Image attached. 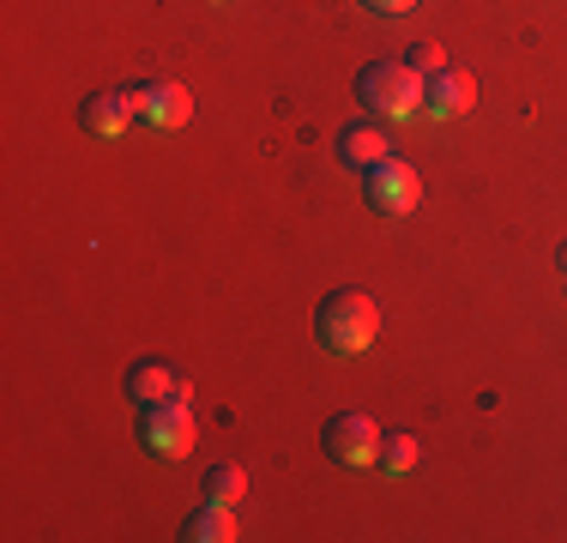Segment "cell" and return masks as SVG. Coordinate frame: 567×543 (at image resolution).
I'll return each instance as SVG.
<instances>
[{"label": "cell", "instance_id": "cell-1", "mask_svg": "<svg viewBox=\"0 0 567 543\" xmlns=\"http://www.w3.org/2000/svg\"><path fill=\"white\" fill-rule=\"evenodd\" d=\"M315 338H320V350H332V357L369 350L374 338H381V308H374V296L369 290H332L327 303L315 308Z\"/></svg>", "mask_w": 567, "mask_h": 543}, {"label": "cell", "instance_id": "cell-2", "mask_svg": "<svg viewBox=\"0 0 567 543\" xmlns=\"http://www.w3.org/2000/svg\"><path fill=\"white\" fill-rule=\"evenodd\" d=\"M357 103L374 121H411V115H423V79L404 61H369L357 73Z\"/></svg>", "mask_w": 567, "mask_h": 543}, {"label": "cell", "instance_id": "cell-3", "mask_svg": "<svg viewBox=\"0 0 567 543\" xmlns=\"http://www.w3.org/2000/svg\"><path fill=\"white\" fill-rule=\"evenodd\" d=\"M140 434L157 459H187L199 441V423H194V411H187V399H164V404H145Z\"/></svg>", "mask_w": 567, "mask_h": 543}, {"label": "cell", "instance_id": "cell-4", "mask_svg": "<svg viewBox=\"0 0 567 543\" xmlns=\"http://www.w3.org/2000/svg\"><path fill=\"white\" fill-rule=\"evenodd\" d=\"M362 199H369L374 217H404L416 199H423V182H416V170L404 157H386V163H374V170L362 175Z\"/></svg>", "mask_w": 567, "mask_h": 543}, {"label": "cell", "instance_id": "cell-5", "mask_svg": "<svg viewBox=\"0 0 567 543\" xmlns=\"http://www.w3.org/2000/svg\"><path fill=\"white\" fill-rule=\"evenodd\" d=\"M127 103H133V121H140V127H187V121H194V91L169 85V79H140V85H127Z\"/></svg>", "mask_w": 567, "mask_h": 543}, {"label": "cell", "instance_id": "cell-6", "mask_svg": "<svg viewBox=\"0 0 567 543\" xmlns=\"http://www.w3.org/2000/svg\"><path fill=\"white\" fill-rule=\"evenodd\" d=\"M327 453L339 459V465H374L381 459V441H386V429H374V417H362V411H344V417H332L327 423Z\"/></svg>", "mask_w": 567, "mask_h": 543}, {"label": "cell", "instance_id": "cell-7", "mask_svg": "<svg viewBox=\"0 0 567 543\" xmlns=\"http://www.w3.org/2000/svg\"><path fill=\"white\" fill-rule=\"evenodd\" d=\"M471 103H477V79H471L465 66H441V73L423 79V115L453 121V115H465Z\"/></svg>", "mask_w": 567, "mask_h": 543}, {"label": "cell", "instance_id": "cell-8", "mask_svg": "<svg viewBox=\"0 0 567 543\" xmlns=\"http://www.w3.org/2000/svg\"><path fill=\"white\" fill-rule=\"evenodd\" d=\"M127 399L140 404H164V399H187V380L169 369V362H157V357H145V362H133L127 369Z\"/></svg>", "mask_w": 567, "mask_h": 543}, {"label": "cell", "instance_id": "cell-9", "mask_svg": "<svg viewBox=\"0 0 567 543\" xmlns=\"http://www.w3.org/2000/svg\"><path fill=\"white\" fill-rule=\"evenodd\" d=\"M339 157L350 163V170H362V175H369L374 163H386V157H393V133H386L381 121H350V127L339 133Z\"/></svg>", "mask_w": 567, "mask_h": 543}, {"label": "cell", "instance_id": "cell-10", "mask_svg": "<svg viewBox=\"0 0 567 543\" xmlns=\"http://www.w3.org/2000/svg\"><path fill=\"white\" fill-rule=\"evenodd\" d=\"M79 121H85V133H97V140H121V133L133 127L127 91H91V98L79 103Z\"/></svg>", "mask_w": 567, "mask_h": 543}, {"label": "cell", "instance_id": "cell-11", "mask_svg": "<svg viewBox=\"0 0 567 543\" xmlns=\"http://www.w3.org/2000/svg\"><path fill=\"white\" fill-rule=\"evenodd\" d=\"M182 537H187V543H236V508L206 495V508H199L194 520L182 525Z\"/></svg>", "mask_w": 567, "mask_h": 543}, {"label": "cell", "instance_id": "cell-12", "mask_svg": "<svg viewBox=\"0 0 567 543\" xmlns=\"http://www.w3.org/2000/svg\"><path fill=\"white\" fill-rule=\"evenodd\" d=\"M374 465L386 471V478H404V471L416 465V434H404V429H393L381 441V459H374Z\"/></svg>", "mask_w": 567, "mask_h": 543}, {"label": "cell", "instance_id": "cell-13", "mask_svg": "<svg viewBox=\"0 0 567 543\" xmlns=\"http://www.w3.org/2000/svg\"><path fill=\"white\" fill-rule=\"evenodd\" d=\"M206 495L236 508V501L248 495V471H241V465H212V471H206Z\"/></svg>", "mask_w": 567, "mask_h": 543}, {"label": "cell", "instance_id": "cell-14", "mask_svg": "<svg viewBox=\"0 0 567 543\" xmlns=\"http://www.w3.org/2000/svg\"><path fill=\"white\" fill-rule=\"evenodd\" d=\"M404 66H411L416 79H429V73L447 66V54H441V43H411V49H404Z\"/></svg>", "mask_w": 567, "mask_h": 543}, {"label": "cell", "instance_id": "cell-15", "mask_svg": "<svg viewBox=\"0 0 567 543\" xmlns=\"http://www.w3.org/2000/svg\"><path fill=\"white\" fill-rule=\"evenodd\" d=\"M362 7H369V12H411L416 0H362Z\"/></svg>", "mask_w": 567, "mask_h": 543}, {"label": "cell", "instance_id": "cell-16", "mask_svg": "<svg viewBox=\"0 0 567 543\" xmlns=\"http://www.w3.org/2000/svg\"><path fill=\"white\" fill-rule=\"evenodd\" d=\"M561 272H567V242H561Z\"/></svg>", "mask_w": 567, "mask_h": 543}, {"label": "cell", "instance_id": "cell-17", "mask_svg": "<svg viewBox=\"0 0 567 543\" xmlns=\"http://www.w3.org/2000/svg\"><path fill=\"white\" fill-rule=\"evenodd\" d=\"M218 7H224V0H218Z\"/></svg>", "mask_w": 567, "mask_h": 543}]
</instances>
